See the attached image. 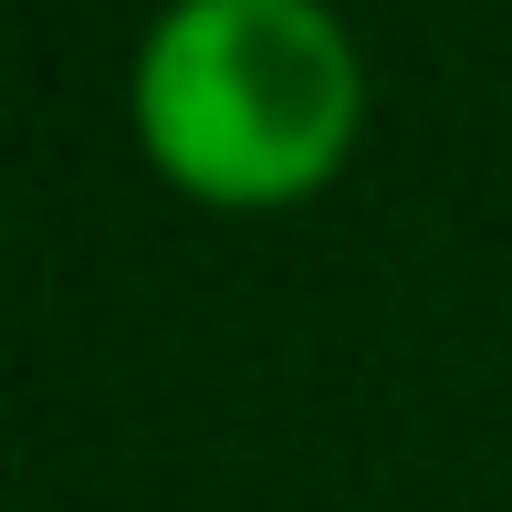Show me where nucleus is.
Returning <instances> with one entry per match:
<instances>
[{
    "instance_id": "1",
    "label": "nucleus",
    "mask_w": 512,
    "mask_h": 512,
    "mask_svg": "<svg viewBox=\"0 0 512 512\" xmlns=\"http://www.w3.org/2000/svg\"><path fill=\"white\" fill-rule=\"evenodd\" d=\"M136 136L199 199H293L356 136V42L324 0H168L136 53Z\"/></svg>"
}]
</instances>
